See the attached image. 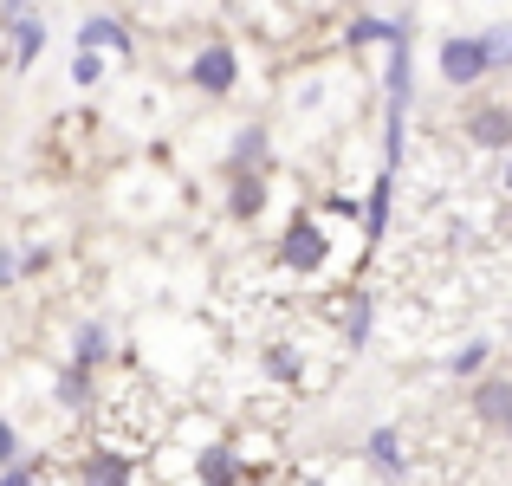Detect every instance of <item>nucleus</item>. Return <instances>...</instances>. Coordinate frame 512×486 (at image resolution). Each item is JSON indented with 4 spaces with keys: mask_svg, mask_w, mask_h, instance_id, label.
I'll use <instances>...</instances> for the list:
<instances>
[{
    "mask_svg": "<svg viewBox=\"0 0 512 486\" xmlns=\"http://www.w3.org/2000/svg\"><path fill=\"white\" fill-rule=\"evenodd\" d=\"M506 46H512L506 26H493V33H474V39H448V46H441V78H448V85H480L493 65L512 59Z\"/></svg>",
    "mask_w": 512,
    "mask_h": 486,
    "instance_id": "obj_1",
    "label": "nucleus"
},
{
    "mask_svg": "<svg viewBox=\"0 0 512 486\" xmlns=\"http://www.w3.org/2000/svg\"><path fill=\"white\" fill-rule=\"evenodd\" d=\"M279 260H286L292 273H318V266L331 260V240H325V227H318V221H305V214H299V221L286 227V240H279Z\"/></svg>",
    "mask_w": 512,
    "mask_h": 486,
    "instance_id": "obj_2",
    "label": "nucleus"
},
{
    "mask_svg": "<svg viewBox=\"0 0 512 486\" xmlns=\"http://www.w3.org/2000/svg\"><path fill=\"white\" fill-rule=\"evenodd\" d=\"M188 78H195L208 98H227V91L240 85V59H234V46H221V39H214V46H201V52H195V65H188Z\"/></svg>",
    "mask_w": 512,
    "mask_h": 486,
    "instance_id": "obj_3",
    "label": "nucleus"
},
{
    "mask_svg": "<svg viewBox=\"0 0 512 486\" xmlns=\"http://www.w3.org/2000/svg\"><path fill=\"white\" fill-rule=\"evenodd\" d=\"M0 26L13 33V59L20 65H33L39 52H46V20H33L26 7H0Z\"/></svg>",
    "mask_w": 512,
    "mask_h": 486,
    "instance_id": "obj_4",
    "label": "nucleus"
},
{
    "mask_svg": "<svg viewBox=\"0 0 512 486\" xmlns=\"http://www.w3.org/2000/svg\"><path fill=\"white\" fill-rule=\"evenodd\" d=\"M467 137H474L480 150H506V143H512V111H506V104H487V111H474Z\"/></svg>",
    "mask_w": 512,
    "mask_h": 486,
    "instance_id": "obj_5",
    "label": "nucleus"
},
{
    "mask_svg": "<svg viewBox=\"0 0 512 486\" xmlns=\"http://www.w3.org/2000/svg\"><path fill=\"white\" fill-rule=\"evenodd\" d=\"M201 480H208V486H240V480H247V467H240V454L234 448H227V441H214V448H201Z\"/></svg>",
    "mask_w": 512,
    "mask_h": 486,
    "instance_id": "obj_6",
    "label": "nucleus"
},
{
    "mask_svg": "<svg viewBox=\"0 0 512 486\" xmlns=\"http://www.w3.org/2000/svg\"><path fill=\"white\" fill-rule=\"evenodd\" d=\"M389 208H396V182H389V175H376L370 201H363V234H370V247L389 234Z\"/></svg>",
    "mask_w": 512,
    "mask_h": 486,
    "instance_id": "obj_7",
    "label": "nucleus"
},
{
    "mask_svg": "<svg viewBox=\"0 0 512 486\" xmlns=\"http://www.w3.org/2000/svg\"><path fill=\"white\" fill-rule=\"evenodd\" d=\"M506 409H512V383H506V376H487V383L474 389V415L493 422V428H506Z\"/></svg>",
    "mask_w": 512,
    "mask_h": 486,
    "instance_id": "obj_8",
    "label": "nucleus"
},
{
    "mask_svg": "<svg viewBox=\"0 0 512 486\" xmlns=\"http://www.w3.org/2000/svg\"><path fill=\"white\" fill-rule=\"evenodd\" d=\"M78 46H85V52H98V46H111V52H130V33L111 20V13H91V20L78 26Z\"/></svg>",
    "mask_w": 512,
    "mask_h": 486,
    "instance_id": "obj_9",
    "label": "nucleus"
},
{
    "mask_svg": "<svg viewBox=\"0 0 512 486\" xmlns=\"http://www.w3.org/2000/svg\"><path fill=\"white\" fill-rule=\"evenodd\" d=\"M85 486H130V461H124V454H111V448H98L85 461Z\"/></svg>",
    "mask_w": 512,
    "mask_h": 486,
    "instance_id": "obj_10",
    "label": "nucleus"
},
{
    "mask_svg": "<svg viewBox=\"0 0 512 486\" xmlns=\"http://www.w3.org/2000/svg\"><path fill=\"white\" fill-rule=\"evenodd\" d=\"M260 208H266L260 175H240V182H234V195H227V214H234V221H260Z\"/></svg>",
    "mask_w": 512,
    "mask_h": 486,
    "instance_id": "obj_11",
    "label": "nucleus"
},
{
    "mask_svg": "<svg viewBox=\"0 0 512 486\" xmlns=\"http://www.w3.org/2000/svg\"><path fill=\"white\" fill-rule=\"evenodd\" d=\"M111 357V331H104V324H85V331H78V357H72V370H98V363Z\"/></svg>",
    "mask_w": 512,
    "mask_h": 486,
    "instance_id": "obj_12",
    "label": "nucleus"
},
{
    "mask_svg": "<svg viewBox=\"0 0 512 486\" xmlns=\"http://www.w3.org/2000/svg\"><path fill=\"white\" fill-rule=\"evenodd\" d=\"M260 162H266V130L253 124V130H240V137H234V175L260 169Z\"/></svg>",
    "mask_w": 512,
    "mask_h": 486,
    "instance_id": "obj_13",
    "label": "nucleus"
},
{
    "mask_svg": "<svg viewBox=\"0 0 512 486\" xmlns=\"http://www.w3.org/2000/svg\"><path fill=\"white\" fill-rule=\"evenodd\" d=\"M370 461H376V474H402V441H396V428H376V435H370Z\"/></svg>",
    "mask_w": 512,
    "mask_h": 486,
    "instance_id": "obj_14",
    "label": "nucleus"
},
{
    "mask_svg": "<svg viewBox=\"0 0 512 486\" xmlns=\"http://www.w3.org/2000/svg\"><path fill=\"white\" fill-rule=\"evenodd\" d=\"M266 376H273V383H299V350L292 344H266Z\"/></svg>",
    "mask_w": 512,
    "mask_h": 486,
    "instance_id": "obj_15",
    "label": "nucleus"
},
{
    "mask_svg": "<svg viewBox=\"0 0 512 486\" xmlns=\"http://www.w3.org/2000/svg\"><path fill=\"white\" fill-rule=\"evenodd\" d=\"M59 402H65V409H85V402H91V376L85 370H65L59 376Z\"/></svg>",
    "mask_w": 512,
    "mask_h": 486,
    "instance_id": "obj_16",
    "label": "nucleus"
},
{
    "mask_svg": "<svg viewBox=\"0 0 512 486\" xmlns=\"http://www.w3.org/2000/svg\"><path fill=\"white\" fill-rule=\"evenodd\" d=\"M487 357H493V344H487V337H474V344H467L461 357H454V376H474V370H480Z\"/></svg>",
    "mask_w": 512,
    "mask_h": 486,
    "instance_id": "obj_17",
    "label": "nucleus"
},
{
    "mask_svg": "<svg viewBox=\"0 0 512 486\" xmlns=\"http://www.w3.org/2000/svg\"><path fill=\"white\" fill-rule=\"evenodd\" d=\"M363 337H370V299H350V344H363Z\"/></svg>",
    "mask_w": 512,
    "mask_h": 486,
    "instance_id": "obj_18",
    "label": "nucleus"
},
{
    "mask_svg": "<svg viewBox=\"0 0 512 486\" xmlns=\"http://www.w3.org/2000/svg\"><path fill=\"white\" fill-rule=\"evenodd\" d=\"M98 72H104L98 52H78V59H72V78H78V85H98Z\"/></svg>",
    "mask_w": 512,
    "mask_h": 486,
    "instance_id": "obj_19",
    "label": "nucleus"
},
{
    "mask_svg": "<svg viewBox=\"0 0 512 486\" xmlns=\"http://www.w3.org/2000/svg\"><path fill=\"white\" fill-rule=\"evenodd\" d=\"M13 454H20V441H13V428L0 422V467H13Z\"/></svg>",
    "mask_w": 512,
    "mask_h": 486,
    "instance_id": "obj_20",
    "label": "nucleus"
},
{
    "mask_svg": "<svg viewBox=\"0 0 512 486\" xmlns=\"http://www.w3.org/2000/svg\"><path fill=\"white\" fill-rule=\"evenodd\" d=\"M0 486H33V474H26V467H7V474H0Z\"/></svg>",
    "mask_w": 512,
    "mask_h": 486,
    "instance_id": "obj_21",
    "label": "nucleus"
},
{
    "mask_svg": "<svg viewBox=\"0 0 512 486\" xmlns=\"http://www.w3.org/2000/svg\"><path fill=\"white\" fill-rule=\"evenodd\" d=\"M20 279V266H13V253H0V286H13Z\"/></svg>",
    "mask_w": 512,
    "mask_h": 486,
    "instance_id": "obj_22",
    "label": "nucleus"
},
{
    "mask_svg": "<svg viewBox=\"0 0 512 486\" xmlns=\"http://www.w3.org/2000/svg\"><path fill=\"white\" fill-rule=\"evenodd\" d=\"M305 486H325V480H305Z\"/></svg>",
    "mask_w": 512,
    "mask_h": 486,
    "instance_id": "obj_23",
    "label": "nucleus"
}]
</instances>
